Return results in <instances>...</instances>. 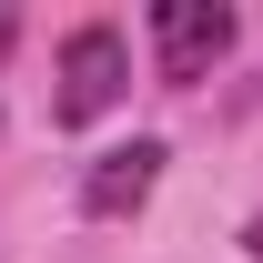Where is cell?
I'll return each instance as SVG.
<instances>
[{"mask_svg":"<svg viewBox=\"0 0 263 263\" xmlns=\"http://www.w3.org/2000/svg\"><path fill=\"white\" fill-rule=\"evenodd\" d=\"M132 91V51H122V31L111 21H81V31L61 41V91H51V122H101L111 101Z\"/></svg>","mask_w":263,"mask_h":263,"instance_id":"obj_1","label":"cell"},{"mask_svg":"<svg viewBox=\"0 0 263 263\" xmlns=\"http://www.w3.org/2000/svg\"><path fill=\"white\" fill-rule=\"evenodd\" d=\"M10 41H21V10H10V0H0V61H10Z\"/></svg>","mask_w":263,"mask_h":263,"instance_id":"obj_4","label":"cell"},{"mask_svg":"<svg viewBox=\"0 0 263 263\" xmlns=\"http://www.w3.org/2000/svg\"><path fill=\"white\" fill-rule=\"evenodd\" d=\"M162 142H111V152H101L91 172H81V213H91V223H122V213H142V202H152V182H162Z\"/></svg>","mask_w":263,"mask_h":263,"instance_id":"obj_3","label":"cell"},{"mask_svg":"<svg viewBox=\"0 0 263 263\" xmlns=\"http://www.w3.org/2000/svg\"><path fill=\"white\" fill-rule=\"evenodd\" d=\"M223 51H233V10L223 0H162V10H152V61H162V81H202Z\"/></svg>","mask_w":263,"mask_h":263,"instance_id":"obj_2","label":"cell"},{"mask_svg":"<svg viewBox=\"0 0 263 263\" xmlns=\"http://www.w3.org/2000/svg\"><path fill=\"white\" fill-rule=\"evenodd\" d=\"M243 253H253V263H263V213H253V223H243Z\"/></svg>","mask_w":263,"mask_h":263,"instance_id":"obj_5","label":"cell"}]
</instances>
